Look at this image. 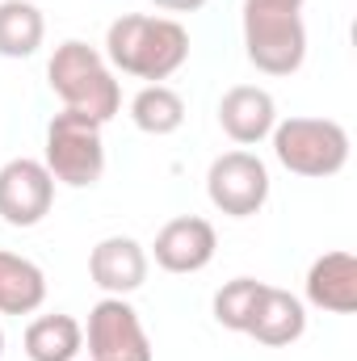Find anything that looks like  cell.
Here are the masks:
<instances>
[{
  "label": "cell",
  "mask_w": 357,
  "mask_h": 361,
  "mask_svg": "<svg viewBox=\"0 0 357 361\" xmlns=\"http://www.w3.org/2000/svg\"><path fill=\"white\" fill-rule=\"evenodd\" d=\"M101 55H105L109 68H118V72H126L135 80L160 85V80H169L173 72L185 68V59H189V30L177 17L126 13V17L109 21Z\"/></svg>",
  "instance_id": "cell-1"
},
{
  "label": "cell",
  "mask_w": 357,
  "mask_h": 361,
  "mask_svg": "<svg viewBox=\"0 0 357 361\" xmlns=\"http://www.w3.org/2000/svg\"><path fill=\"white\" fill-rule=\"evenodd\" d=\"M47 85L63 101V109H76L101 126L122 109V89L114 80V68L105 63V55L97 47L80 42V38H68L55 47V55L47 63Z\"/></svg>",
  "instance_id": "cell-2"
},
{
  "label": "cell",
  "mask_w": 357,
  "mask_h": 361,
  "mask_svg": "<svg viewBox=\"0 0 357 361\" xmlns=\"http://www.w3.org/2000/svg\"><path fill=\"white\" fill-rule=\"evenodd\" d=\"M269 139L277 164L294 177L324 180L349 164V130L332 118H286L273 126Z\"/></svg>",
  "instance_id": "cell-3"
},
{
  "label": "cell",
  "mask_w": 357,
  "mask_h": 361,
  "mask_svg": "<svg viewBox=\"0 0 357 361\" xmlns=\"http://www.w3.org/2000/svg\"><path fill=\"white\" fill-rule=\"evenodd\" d=\"M42 164L47 173L68 185V189H92L105 173V139L101 122H92L76 109H59L47 122V143H42Z\"/></svg>",
  "instance_id": "cell-4"
},
{
  "label": "cell",
  "mask_w": 357,
  "mask_h": 361,
  "mask_svg": "<svg viewBox=\"0 0 357 361\" xmlns=\"http://www.w3.org/2000/svg\"><path fill=\"white\" fill-rule=\"evenodd\" d=\"M244 55L265 76H294L307 59V25L298 8L244 0Z\"/></svg>",
  "instance_id": "cell-5"
},
{
  "label": "cell",
  "mask_w": 357,
  "mask_h": 361,
  "mask_svg": "<svg viewBox=\"0 0 357 361\" xmlns=\"http://www.w3.org/2000/svg\"><path fill=\"white\" fill-rule=\"evenodd\" d=\"M206 197L227 219H253L269 202V169L261 156L236 147L206 169Z\"/></svg>",
  "instance_id": "cell-6"
},
{
  "label": "cell",
  "mask_w": 357,
  "mask_h": 361,
  "mask_svg": "<svg viewBox=\"0 0 357 361\" xmlns=\"http://www.w3.org/2000/svg\"><path fill=\"white\" fill-rule=\"evenodd\" d=\"M85 341H89V361H152V341L143 332L139 311L114 294L92 302Z\"/></svg>",
  "instance_id": "cell-7"
},
{
  "label": "cell",
  "mask_w": 357,
  "mask_h": 361,
  "mask_svg": "<svg viewBox=\"0 0 357 361\" xmlns=\"http://www.w3.org/2000/svg\"><path fill=\"white\" fill-rule=\"evenodd\" d=\"M55 206V177L42 160L17 156L0 169V219L8 227H38Z\"/></svg>",
  "instance_id": "cell-8"
},
{
  "label": "cell",
  "mask_w": 357,
  "mask_h": 361,
  "mask_svg": "<svg viewBox=\"0 0 357 361\" xmlns=\"http://www.w3.org/2000/svg\"><path fill=\"white\" fill-rule=\"evenodd\" d=\"M214 248H219V235L206 219L198 214H181V219H169L160 231H156V244H152V257L164 273H202L210 261H214Z\"/></svg>",
  "instance_id": "cell-9"
},
{
  "label": "cell",
  "mask_w": 357,
  "mask_h": 361,
  "mask_svg": "<svg viewBox=\"0 0 357 361\" xmlns=\"http://www.w3.org/2000/svg\"><path fill=\"white\" fill-rule=\"evenodd\" d=\"M219 126L231 143L240 147H257L265 143L277 126V101L273 92L261 85H236V89L223 92L219 101Z\"/></svg>",
  "instance_id": "cell-10"
},
{
  "label": "cell",
  "mask_w": 357,
  "mask_h": 361,
  "mask_svg": "<svg viewBox=\"0 0 357 361\" xmlns=\"http://www.w3.org/2000/svg\"><path fill=\"white\" fill-rule=\"evenodd\" d=\"M147 248L131 235H105L97 248L89 252V277L97 290L126 298L147 281Z\"/></svg>",
  "instance_id": "cell-11"
},
{
  "label": "cell",
  "mask_w": 357,
  "mask_h": 361,
  "mask_svg": "<svg viewBox=\"0 0 357 361\" xmlns=\"http://www.w3.org/2000/svg\"><path fill=\"white\" fill-rule=\"evenodd\" d=\"M307 302L332 315H353L357 311V257L337 248L311 261L307 269Z\"/></svg>",
  "instance_id": "cell-12"
},
{
  "label": "cell",
  "mask_w": 357,
  "mask_h": 361,
  "mask_svg": "<svg viewBox=\"0 0 357 361\" xmlns=\"http://www.w3.org/2000/svg\"><path fill=\"white\" fill-rule=\"evenodd\" d=\"M303 332H307V307H303L290 290L265 286V294H261V302H257V315H253V324H248L244 336H253V341L265 345V349H286V345H294Z\"/></svg>",
  "instance_id": "cell-13"
},
{
  "label": "cell",
  "mask_w": 357,
  "mask_h": 361,
  "mask_svg": "<svg viewBox=\"0 0 357 361\" xmlns=\"http://www.w3.org/2000/svg\"><path fill=\"white\" fill-rule=\"evenodd\" d=\"M47 302V273L30 257L0 248V315H34Z\"/></svg>",
  "instance_id": "cell-14"
},
{
  "label": "cell",
  "mask_w": 357,
  "mask_h": 361,
  "mask_svg": "<svg viewBox=\"0 0 357 361\" xmlns=\"http://www.w3.org/2000/svg\"><path fill=\"white\" fill-rule=\"evenodd\" d=\"M25 357L30 361H76L85 349V328L80 319L55 311V315H38L25 328Z\"/></svg>",
  "instance_id": "cell-15"
},
{
  "label": "cell",
  "mask_w": 357,
  "mask_h": 361,
  "mask_svg": "<svg viewBox=\"0 0 357 361\" xmlns=\"http://www.w3.org/2000/svg\"><path fill=\"white\" fill-rule=\"evenodd\" d=\"M47 38L42 8L30 0H0V55L4 59H30Z\"/></svg>",
  "instance_id": "cell-16"
},
{
  "label": "cell",
  "mask_w": 357,
  "mask_h": 361,
  "mask_svg": "<svg viewBox=\"0 0 357 361\" xmlns=\"http://www.w3.org/2000/svg\"><path fill=\"white\" fill-rule=\"evenodd\" d=\"M131 122H135L143 135L164 139V135L181 130V122H185V101H181V92L169 89V85H143V89L131 97Z\"/></svg>",
  "instance_id": "cell-17"
},
{
  "label": "cell",
  "mask_w": 357,
  "mask_h": 361,
  "mask_svg": "<svg viewBox=\"0 0 357 361\" xmlns=\"http://www.w3.org/2000/svg\"><path fill=\"white\" fill-rule=\"evenodd\" d=\"M261 294H265V281H257V277H231V281H223L214 290V302H210L214 324L227 328V332H248Z\"/></svg>",
  "instance_id": "cell-18"
},
{
  "label": "cell",
  "mask_w": 357,
  "mask_h": 361,
  "mask_svg": "<svg viewBox=\"0 0 357 361\" xmlns=\"http://www.w3.org/2000/svg\"><path fill=\"white\" fill-rule=\"evenodd\" d=\"M156 8H164V13H198V8H206V0H152Z\"/></svg>",
  "instance_id": "cell-19"
},
{
  "label": "cell",
  "mask_w": 357,
  "mask_h": 361,
  "mask_svg": "<svg viewBox=\"0 0 357 361\" xmlns=\"http://www.w3.org/2000/svg\"><path fill=\"white\" fill-rule=\"evenodd\" d=\"M248 4H273V8H298V13H303L307 0H248Z\"/></svg>",
  "instance_id": "cell-20"
},
{
  "label": "cell",
  "mask_w": 357,
  "mask_h": 361,
  "mask_svg": "<svg viewBox=\"0 0 357 361\" xmlns=\"http://www.w3.org/2000/svg\"><path fill=\"white\" fill-rule=\"evenodd\" d=\"M0 357H4V328H0Z\"/></svg>",
  "instance_id": "cell-21"
}]
</instances>
